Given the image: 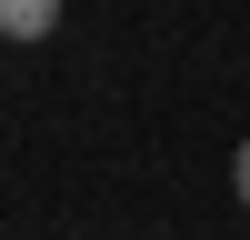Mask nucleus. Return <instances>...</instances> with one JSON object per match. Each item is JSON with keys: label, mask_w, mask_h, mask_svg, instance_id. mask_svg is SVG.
<instances>
[{"label": "nucleus", "mask_w": 250, "mask_h": 240, "mask_svg": "<svg viewBox=\"0 0 250 240\" xmlns=\"http://www.w3.org/2000/svg\"><path fill=\"white\" fill-rule=\"evenodd\" d=\"M230 190H240V210H250V140H240V160H230Z\"/></svg>", "instance_id": "2"}, {"label": "nucleus", "mask_w": 250, "mask_h": 240, "mask_svg": "<svg viewBox=\"0 0 250 240\" xmlns=\"http://www.w3.org/2000/svg\"><path fill=\"white\" fill-rule=\"evenodd\" d=\"M0 30L10 40H50L60 30V0H0Z\"/></svg>", "instance_id": "1"}]
</instances>
